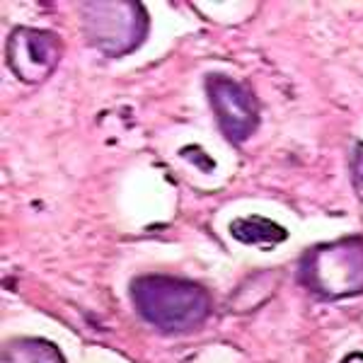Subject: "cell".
I'll return each instance as SVG.
<instances>
[{
  "label": "cell",
  "mask_w": 363,
  "mask_h": 363,
  "mask_svg": "<svg viewBox=\"0 0 363 363\" xmlns=\"http://www.w3.org/2000/svg\"><path fill=\"white\" fill-rule=\"evenodd\" d=\"M128 294L140 318L162 332H189L211 313L208 291L186 279L162 274L140 277Z\"/></svg>",
  "instance_id": "1"
},
{
  "label": "cell",
  "mask_w": 363,
  "mask_h": 363,
  "mask_svg": "<svg viewBox=\"0 0 363 363\" xmlns=\"http://www.w3.org/2000/svg\"><path fill=\"white\" fill-rule=\"evenodd\" d=\"M298 279L310 294L325 301L363 294V238H344L308 250Z\"/></svg>",
  "instance_id": "2"
},
{
  "label": "cell",
  "mask_w": 363,
  "mask_h": 363,
  "mask_svg": "<svg viewBox=\"0 0 363 363\" xmlns=\"http://www.w3.org/2000/svg\"><path fill=\"white\" fill-rule=\"evenodd\" d=\"M83 32L107 56L131 54L145 42L148 15L138 0H97L83 5Z\"/></svg>",
  "instance_id": "3"
},
{
  "label": "cell",
  "mask_w": 363,
  "mask_h": 363,
  "mask_svg": "<svg viewBox=\"0 0 363 363\" xmlns=\"http://www.w3.org/2000/svg\"><path fill=\"white\" fill-rule=\"evenodd\" d=\"M206 95L228 140L242 143L257 131L259 112H257L255 97L245 85L223 73H211L206 78Z\"/></svg>",
  "instance_id": "4"
},
{
  "label": "cell",
  "mask_w": 363,
  "mask_h": 363,
  "mask_svg": "<svg viewBox=\"0 0 363 363\" xmlns=\"http://www.w3.org/2000/svg\"><path fill=\"white\" fill-rule=\"evenodd\" d=\"M8 66L27 85H37L49 78L61 58L58 37L44 29L15 27L8 39Z\"/></svg>",
  "instance_id": "5"
},
{
  "label": "cell",
  "mask_w": 363,
  "mask_h": 363,
  "mask_svg": "<svg viewBox=\"0 0 363 363\" xmlns=\"http://www.w3.org/2000/svg\"><path fill=\"white\" fill-rule=\"evenodd\" d=\"M5 363H66L56 344L39 337H20L5 344Z\"/></svg>",
  "instance_id": "6"
},
{
  "label": "cell",
  "mask_w": 363,
  "mask_h": 363,
  "mask_svg": "<svg viewBox=\"0 0 363 363\" xmlns=\"http://www.w3.org/2000/svg\"><path fill=\"white\" fill-rule=\"evenodd\" d=\"M230 235L240 245H279L289 238V233H286V228L264 218V216H250V218L233 220Z\"/></svg>",
  "instance_id": "7"
},
{
  "label": "cell",
  "mask_w": 363,
  "mask_h": 363,
  "mask_svg": "<svg viewBox=\"0 0 363 363\" xmlns=\"http://www.w3.org/2000/svg\"><path fill=\"white\" fill-rule=\"evenodd\" d=\"M179 155L182 157H186V160L189 162H194V165L201 169V172H211V169L216 167V162L211 160V157L203 153L201 148H199V145H186V148H182L179 150Z\"/></svg>",
  "instance_id": "8"
},
{
  "label": "cell",
  "mask_w": 363,
  "mask_h": 363,
  "mask_svg": "<svg viewBox=\"0 0 363 363\" xmlns=\"http://www.w3.org/2000/svg\"><path fill=\"white\" fill-rule=\"evenodd\" d=\"M351 165H354V172L359 174V177L363 179V143L356 145V150H354V160H351Z\"/></svg>",
  "instance_id": "9"
},
{
  "label": "cell",
  "mask_w": 363,
  "mask_h": 363,
  "mask_svg": "<svg viewBox=\"0 0 363 363\" xmlns=\"http://www.w3.org/2000/svg\"><path fill=\"white\" fill-rule=\"evenodd\" d=\"M342 363H363V354H349Z\"/></svg>",
  "instance_id": "10"
}]
</instances>
